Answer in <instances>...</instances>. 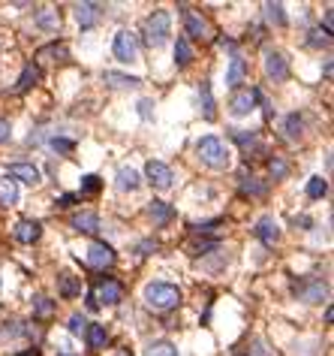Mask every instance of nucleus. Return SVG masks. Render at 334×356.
Returning <instances> with one entry per match:
<instances>
[{"instance_id": "f257e3e1", "label": "nucleus", "mask_w": 334, "mask_h": 356, "mask_svg": "<svg viewBox=\"0 0 334 356\" xmlns=\"http://www.w3.org/2000/svg\"><path fill=\"white\" fill-rule=\"evenodd\" d=\"M145 302H148V308H154V311H172V308L181 305V290L175 284L154 281V284L145 287Z\"/></svg>"}, {"instance_id": "f03ea898", "label": "nucleus", "mask_w": 334, "mask_h": 356, "mask_svg": "<svg viewBox=\"0 0 334 356\" xmlns=\"http://www.w3.org/2000/svg\"><path fill=\"white\" fill-rule=\"evenodd\" d=\"M196 154H199L202 163L214 166V169L229 166V151H226V145L217 139V136H202V139L196 142Z\"/></svg>"}, {"instance_id": "7ed1b4c3", "label": "nucleus", "mask_w": 334, "mask_h": 356, "mask_svg": "<svg viewBox=\"0 0 334 356\" xmlns=\"http://www.w3.org/2000/svg\"><path fill=\"white\" fill-rule=\"evenodd\" d=\"M169 25H172V19L166 10H157L145 21V43L151 45V49H160V45L169 40Z\"/></svg>"}, {"instance_id": "20e7f679", "label": "nucleus", "mask_w": 334, "mask_h": 356, "mask_svg": "<svg viewBox=\"0 0 334 356\" xmlns=\"http://www.w3.org/2000/svg\"><path fill=\"white\" fill-rule=\"evenodd\" d=\"M292 293L298 296L301 302H310V305H316V302H325L329 299V284L320 281V278H301V281L292 284Z\"/></svg>"}, {"instance_id": "39448f33", "label": "nucleus", "mask_w": 334, "mask_h": 356, "mask_svg": "<svg viewBox=\"0 0 334 356\" xmlns=\"http://www.w3.org/2000/svg\"><path fill=\"white\" fill-rule=\"evenodd\" d=\"M120 296H124V287L118 281H112V278H103V281H97L94 293H90V299L97 302V305H118Z\"/></svg>"}, {"instance_id": "423d86ee", "label": "nucleus", "mask_w": 334, "mask_h": 356, "mask_svg": "<svg viewBox=\"0 0 334 356\" xmlns=\"http://www.w3.org/2000/svg\"><path fill=\"white\" fill-rule=\"evenodd\" d=\"M265 75H268L271 82H286L290 79V64H286L283 51H265Z\"/></svg>"}, {"instance_id": "0eeeda50", "label": "nucleus", "mask_w": 334, "mask_h": 356, "mask_svg": "<svg viewBox=\"0 0 334 356\" xmlns=\"http://www.w3.org/2000/svg\"><path fill=\"white\" fill-rule=\"evenodd\" d=\"M145 176H148V181L157 187V191H169L172 187V181H175V176H172V169L166 163H160V161H148V166H145Z\"/></svg>"}, {"instance_id": "6e6552de", "label": "nucleus", "mask_w": 334, "mask_h": 356, "mask_svg": "<svg viewBox=\"0 0 334 356\" xmlns=\"http://www.w3.org/2000/svg\"><path fill=\"white\" fill-rule=\"evenodd\" d=\"M112 49H115V58L124 60V64H130V60H136V55H139V45H136V36L130 30H120Z\"/></svg>"}, {"instance_id": "1a4fd4ad", "label": "nucleus", "mask_w": 334, "mask_h": 356, "mask_svg": "<svg viewBox=\"0 0 334 356\" xmlns=\"http://www.w3.org/2000/svg\"><path fill=\"white\" fill-rule=\"evenodd\" d=\"M112 263H115V251H112V245H105V241H94V245L88 248V266L109 269Z\"/></svg>"}, {"instance_id": "9d476101", "label": "nucleus", "mask_w": 334, "mask_h": 356, "mask_svg": "<svg viewBox=\"0 0 334 356\" xmlns=\"http://www.w3.org/2000/svg\"><path fill=\"white\" fill-rule=\"evenodd\" d=\"M229 109H232V115H238V118L250 115V112L256 109V91H235L232 100H229Z\"/></svg>"}, {"instance_id": "9b49d317", "label": "nucleus", "mask_w": 334, "mask_h": 356, "mask_svg": "<svg viewBox=\"0 0 334 356\" xmlns=\"http://www.w3.org/2000/svg\"><path fill=\"white\" fill-rule=\"evenodd\" d=\"M100 15H103L100 3H79L75 6V21H79L81 27H94L97 21H100Z\"/></svg>"}, {"instance_id": "f8f14e48", "label": "nucleus", "mask_w": 334, "mask_h": 356, "mask_svg": "<svg viewBox=\"0 0 334 356\" xmlns=\"http://www.w3.org/2000/svg\"><path fill=\"white\" fill-rule=\"evenodd\" d=\"M70 224H73V230H79V233H97L100 230V215H97V211H75Z\"/></svg>"}, {"instance_id": "ddd939ff", "label": "nucleus", "mask_w": 334, "mask_h": 356, "mask_svg": "<svg viewBox=\"0 0 334 356\" xmlns=\"http://www.w3.org/2000/svg\"><path fill=\"white\" fill-rule=\"evenodd\" d=\"M12 233H15V239H18V241H25V245H34V241L42 236V226L36 224V221H18Z\"/></svg>"}, {"instance_id": "4468645a", "label": "nucleus", "mask_w": 334, "mask_h": 356, "mask_svg": "<svg viewBox=\"0 0 334 356\" xmlns=\"http://www.w3.org/2000/svg\"><path fill=\"white\" fill-rule=\"evenodd\" d=\"M148 215H151V221H154V226H166L169 221H175V209L169 206V202H160V200L151 202Z\"/></svg>"}, {"instance_id": "2eb2a0df", "label": "nucleus", "mask_w": 334, "mask_h": 356, "mask_svg": "<svg viewBox=\"0 0 334 356\" xmlns=\"http://www.w3.org/2000/svg\"><path fill=\"white\" fill-rule=\"evenodd\" d=\"M57 293L64 299H75L81 293V284H79V278L73 275V272H60L57 275Z\"/></svg>"}, {"instance_id": "dca6fc26", "label": "nucleus", "mask_w": 334, "mask_h": 356, "mask_svg": "<svg viewBox=\"0 0 334 356\" xmlns=\"http://www.w3.org/2000/svg\"><path fill=\"white\" fill-rule=\"evenodd\" d=\"M6 178H18V181H25V185H36V181H40V169H36L34 163H12Z\"/></svg>"}, {"instance_id": "f3484780", "label": "nucleus", "mask_w": 334, "mask_h": 356, "mask_svg": "<svg viewBox=\"0 0 334 356\" xmlns=\"http://www.w3.org/2000/svg\"><path fill=\"white\" fill-rule=\"evenodd\" d=\"M184 25H187V34L193 36V40H205V36H208V21H205L199 12L187 10V19H184Z\"/></svg>"}, {"instance_id": "a211bd4d", "label": "nucleus", "mask_w": 334, "mask_h": 356, "mask_svg": "<svg viewBox=\"0 0 334 356\" xmlns=\"http://www.w3.org/2000/svg\"><path fill=\"white\" fill-rule=\"evenodd\" d=\"M85 335H88V347H90V351H103V347L109 344V332H105L103 323H88Z\"/></svg>"}, {"instance_id": "6ab92c4d", "label": "nucleus", "mask_w": 334, "mask_h": 356, "mask_svg": "<svg viewBox=\"0 0 334 356\" xmlns=\"http://www.w3.org/2000/svg\"><path fill=\"white\" fill-rule=\"evenodd\" d=\"M256 236H259L265 245H274V241L280 239V226L274 217H262L259 224H256Z\"/></svg>"}, {"instance_id": "aec40b11", "label": "nucleus", "mask_w": 334, "mask_h": 356, "mask_svg": "<svg viewBox=\"0 0 334 356\" xmlns=\"http://www.w3.org/2000/svg\"><path fill=\"white\" fill-rule=\"evenodd\" d=\"M36 82H40V67H36V64H25V70H21L18 82H15V94H25V91L34 88Z\"/></svg>"}, {"instance_id": "412c9836", "label": "nucleus", "mask_w": 334, "mask_h": 356, "mask_svg": "<svg viewBox=\"0 0 334 356\" xmlns=\"http://www.w3.org/2000/svg\"><path fill=\"white\" fill-rule=\"evenodd\" d=\"M244 75H247V64H244V58L235 55V58H232V64H229V73H226V85H229V88H238L241 82H244Z\"/></svg>"}, {"instance_id": "4be33fe9", "label": "nucleus", "mask_w": 334, "mask_h": 356, "mask_svg": "<svg viewBox=\"0 0 334 356\" xmlns=\"http://www.w3.org/2000/svg\"><path fill=\"white\" fill-rule=\"evenodd\" d=\"M103 79H105V85H112V88H139V75H124V73H105L103 75Z\"/></svg>"}, {"instance_id": "5701e85b", "label": "nucleus", "mask_w": 334, "mask_h": 356, "mask_svg": "<svg viewBox=\"0 0 334 356\" xmlns=\"http://www.w3.org/2000/svg\"><path fill=\"white\" fill-rule=\"evenodd\" d=\"M36 27H42V30H57V27H60V15H57V10L45 6V10L36 12Z\"/></svg>"}, {"instance_id": "b1692460", "label": "nucleus", "mask_w": 334, "mask_h": 356, "mask_svg": "<svg viewBox=\"0 0 334 356\" xmlns=\"http://www.w3.org/2000/svg\"><path fill=\"white\" fill-rule=\"evenodd\" d=\"M18 202V187L12 178H0V206H15Z\"/></svg>"}, {"instance_id": "393cba45", "label": "nucleus", "mask_w": 334, "mask_h": 356, "mask_svg": "<svg viewBox=\"0 0 334 356\" xmlns=\"http://www.w3.org/2000/svg\"><path fill=\"white\" fill-rule=\"evenodd\" d=\"M118 187L120 191H136V187H139V172L130 169V166H120L118 169Z\"/></svg>"}, {"instance_id": "a878e982", "label": "nucleus", "mask_w": 334, "mask_h": 356, "mask_svg": "<svg viewBox=\"0 0 334 356\" xmlns=\"http://www.w3.org/2000/svg\"><path fill=\"white\" fill-rule=\"evenodd\" d=\"M190 60H193V45H190L187 36H181V40L175 43V64H178V67H187Z\"/></svg>"}, {"instance_id": "bb28decb", "label": "nucleus", "mask_w": 334, "mask_h": 356, "mask_svg": "<svg viewBox=\"0 0 334 356\" xmlns=\"http://www.w3.org/2000/svg\"><path fill=\"white\" fill-rule=\"evenodd\" d=\"M199 94H202V118L205 121H214V97H211V85L208 82H202V88H199Z\"/></svg>"}, {"instance_id": "cd10ccee", "label": "nucleus", "mask_w": 334, "mask_h": 356, "mask_svg": "<svg viewBox=\"0 0 334 356\" xmlns=\"http://www.w3.org/2000/svg\"><path fill=\"white\" fill-rule=\"evenodd\" d=\"M262 10H265V19H268V25H277V27L286 25V12H283V6H280V3H265Z\"/></svg>"}, {"instance_id": "c85d7f7f", "label": "nucleus", "mask_w": 334, "mask_h": 356, "mask_svg": "<svg viewBox=\"0 0 334 356\" xmlns=\"http://www.w3.org/2000/svg\"><path fill=\"white\" fill-rule=\"evenodd\" d=\"M325 193H329V181H325L322 176H313L307 181V196L310 200H322Z\"/></svg>"}, {"instance_id": "c756f323", "label": "nucleus", "mask_w": 334, "mask_h": 356, "mask_svg": "<svg viewBox=\"0 0 334 356\" xmlns=\"http://www.w3.org/2000/svg\"><path fill=\"white\" fill-rule=\"evenodd\" d=\"M145 356H178V347L172 342H154L145 347Z\"/></svg>"}, {"instance_id": "7c9ffc66", "label": "nucleus", "mask_w": 334, "mask_h": 356, "mask_svg": "<svg viewBox=\"0 0 334 356\" xmlns=\"http://www.w3.org/2000/svg\"><path fill=\"white\" fill-rule=\"evenodd\" d=\"M301 127H305V118H301L298 112L286 115V136H290V139H301Z\"/></svg>"}, {"instance_id": "2f4dec72", "label": "nucleus", "mask_w": 334, "mask_h": 356, "mask_svg": "<svg viewBox=\"0 0 334 356\" xmlns=\"http://www.w3.org/2000/svg\"><path fill=\"white\" fill-rule=\"evenodd\" d=\"M220 241L217 239H205V241H196V245H190V254L199 257V254H208V251H217Z\"/></svg>"}, {"instance_id": "473e14b6", "label": "nucleus", "mask_w": 334, "mask_h": 356, "mask_svg": "<svg viewBox=\"0 0 334 356\" xmlns=\"http://www.w3.org/2000/svg\"><path fill=\"white\" fill-rule=\"evenodd\" d=\"M34 308H36V314H40V317H49L51 311H55V302L45 299V296H36L34 299Z\"/></svg>"}, {"instance_id": "72a5a7b5", "label": "nucleus", "mask_w": 334, "mask_h": 356, "mask_svg": "<svg viewBox=\"0 0 334 356\" xmlns=\"http://www.w3.org/2000/svg\"><path fill=\"white\" fill-rule=\"evenodd\" d=\"M241 191H244V193H256V196H262L265 191H268V187H265V185H262V181L244 178V181H241Z\"/></svg>"}, {"instance_id": "f704fd0d", "label": "nucleus", "mask_w": 334, "mask_h": 356, "mask_svg": "<svg viewBox=\"0 0 334 356\" xmlns=\"http://www.w3.org/2000/svg\"><path fill=\"white\" fill-rule=\"evenodd\" d=\"M268 169H271V176H274V178H283L286 172H290V166H286V161H280V157H274V161L268 163Z\"/></svg>"}, {"instance_id": "c9c22d12", "label": "nucleus", "mask_w": 334, "mask_h": 356, "mask_svg": "<svg viewBox=\"0 0 334 356\" xmlns=\"http://www.w3.org/2000/svg\"><path fill=\"white\" fill-rule=\"evenodd\" d=\"M51 148H55V151H64V154H70V151L75 148V142H73V139H64V136H55V139H51Z\"/></svg>"}, {"instance_id": "e433bc0d", "label": "nucleus", "mask_w": 334, "mask_h": 356, "mask_svg": "<svg viewBox=\"0 0 334 356\" xmlns=\"http://www.w3.org/2000/svg\"><path fill=\"white\" fill-rule=\"evenodd\" d=\"M66 327H70V332H75V335H79V332H85V329H88V320H85L81 314H73Z\"/></svg>"}, {"instance_id": "4c0bfd02", "label": "nucleus", "mask_w": 334, "mask_h": 356, "mask_svg": "<svg viewBox=\"0 0 334 356\" xmlns=\"http://www.w3.org/2000/svg\"><path fill=\"white\" fill-rule=\"evenodd\" d=\"M81 191H85V193H97V191H100V178H97V176H85V178H81Z\"/></svg>"}, {"instance_id": "58836bf2", "label": "nucleus", "mask_w": 334, "mask_h": 356, "mask_svg": "<svg viewBox=\"0 0 334 356\" xmlns=\"http://www.w3.org/2000/svg\"><path fill=\"white\" fill-rule=\"evenodd\" d=\"M10 121H3V118H0V142H6V139H10Z\"/></svg>"}, {"instance_id": "ea45409f", "label": "nucleus", "mask_w": 334, "mask_h": 356, "mask_svg": "<svg viewBox=\"0 0 334 356\" xmlns=\"http://www.w3.org/2000/svg\"><path fill=\"white\" fill-rule=\"evenodd\" d=\"M151 106H154L151 100H142V103H139V115H142V118H151Z\"/></svg>"}, {"instance_id": "a19ab883", "label": "nucleus", "mask_w": 334, "mask_h": 356, "mask_svg": "<svg viewBox=\"0 0 334 356\" xmlns=\"http://www.w3.org/2000/svg\"><path fill=\"white\" fill-rule=\"evenodd\" d=\"M73 202H75V193H64V196H60V200H57V206H73Z\"/></svg>"}, {"instance_id": "79ce46f5", "label": "nucleus", "mask_w": 334, "mask_h": 356, "mask_svg": "<svg viewBox=\"0 0 334 356\" xmlns=\"http://www.w3.org/2000/svg\"><path fill=\"white\" fill-rule=\"evenodd\" d=\"M253 353H256V356H271L268 351H265V344H262V342H256V344H253Z\"/></svg>"}, {"instance_id": "37998d69", "label": "nucleus", "mask_w": 334, "mask_h": 356, "mask_svg": "<svg viewBox=\"0 0 334 356\" xmlns=\"http://www.w3.org/2000/svg\"><path fill=\"white\" fill-rule=\"evenodd\" d=\"M21 356H36V351H27V353H21Z\"/></svg>"}, {"instance_id": "c03bdc74", "label": "nucleus", "mask_w": 334, "mask_h": 356, "mask_svg": "<svg viewBox=\"0 0 334 356\" xmlns=\"http://www.w3.org/2000/svg\"><path fill=\"white\" fill-rule=\"evenodd\" d=\"M118 356H130V351H120V353H118Z\"/></svg>"}]
</instances>
